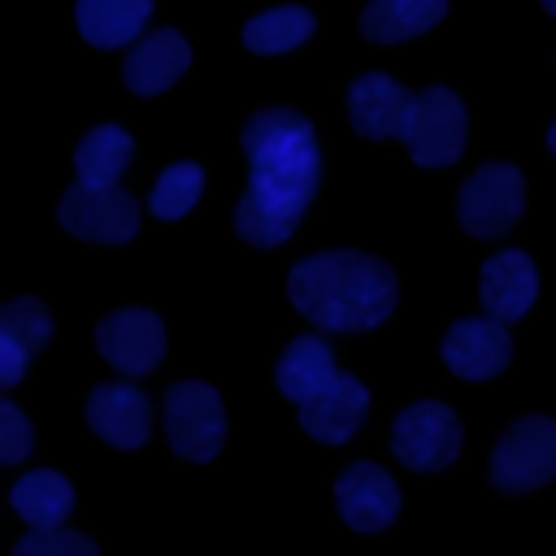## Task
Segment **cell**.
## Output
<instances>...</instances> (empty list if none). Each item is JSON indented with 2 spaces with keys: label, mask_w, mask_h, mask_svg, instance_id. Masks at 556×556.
I'll list each match as a JSON object with an SVG mask.
<instances>
[{
  "label": "cell",
  "mask_w": 556,
  "mask_h": 556,
  "mask_svg": "<svg viewBox=\"0 0 556 556\" xmlns=\"http://www.w3.org/2000/svg\"><path fill=\"white\" fill-rule=\"evenodd\" d=\"M248 187L235 204V235L252 248H278L295 235L321 182L313 122L287 104H265L243 122Z\"/></svg>",
  "instance_id": "cell-1"
},
{
  "label": "cell",
  "mask_w": 556,
  "mask_h": 556,
  "mask_svg": "<svg viewBox=\"0 0 556 556\" xmlns=\"http://www.w3.org/2000/svg\"><path fill=\"white\" fill-rule=\"evenodd\" d=\"M287 295L300 308V317H308L317 330L361 334V330L382 326L395 313L400 287H395L391 265H382L378 256L334 248V252H317L291 265Z\"/></svg>",
  "instance_id": "cell-2"
},
{
  "label": "cell",
  "mask_w": 556,
  "mask_h": 556,
  "mask_svg": "<svg viewBox=\"0 0 556 556\" xmlns=\"http://www.w3.org/2000/svg\"><path fill=\"white\" fill-rule=\"evenodd\" d=\"M526 208V178L508 161L478 165L456 191V222L473 239H500Z\"/></svg>",
  "instance_id": "cell-3"
},
{
  "label": "cell",
  "mask_w": 556,
  "mask_h": 556,
  "mask_svg": "<svg viewBox=\"0 0 556 556\" xmlns=\"http://www.w3.org/2000/svg\"><path fill=\"white\" fill-rule=\"evenodd\" d=\"M556 478V421L543 413L517 417L491 452V486L504 495H521L534 486H547Z\"/></svg>",
  "instance_id": "cell-4"
},
{
  "label": "cell",
  "mask_w": 556,
  "mask_h": 556,
  "mask_svg": "<svg viewBox=\"0 0 556 556\" xmlns=\"http://www.w3.org/2000/svg\"><path fill=\"white\" fill-rule=\"evenodd\" d=\"M165 439L182 460H213L226 443V408L208 382L182 378L165 391Z\"/></svg>",
  "instance_id": "cell-5"
},
{
  "label": "cell",
  "mask_w": 556,
  "mask_h": 556,
  "mask_svg": "<svg viewBox=\"0 0 556 556\" xmlns=\"http://www.w3.org/2000/svg\"><path fill=\"white\" fill-rule=\"evenodd\" d=\"M465 130H469V117H465L460 96L452 87H426L413 100V113L404 122L400 143L408 148V156L417 165L443 169L465 152Z\"/></svg>",
  "instance_id": "cell-6"
},
{
  "label": "cell",
  "mask_w": 556,
  "mask_h": 556,
  "mask_svg": "<svg viewBox=\"0 0 556 556\" xmlns=\"http://www.w3.org/2000/svg\"><path fill=\"white\" fill-rule=\"evenodd\" d=\"M56 222L74 239H83V243L117 248V243L135 239V230H139V204L122 187H83V182H74L56 200Z\"/></svg>",
  "instance_id": "cell-7"
},
{
  "label": "cell",
  "mask_w": 556,
  "mask_h": 556,
  "mask_svg": "<svg viewBox=\"0 0 556 556\" xmlns=\"http://www.w3.org/2000/svg\"><path fill=\"white\" fill-rule=\"evenodd\" d=\"M460 439H465L460 417L439 400H421L395 417L391 452L400 465H408L417 473H439L460 456Z\"/></svg>",
  "instance_id": "cell-8"
},
{
  "label": "cell",
  "mask_w": 556,
  "mask_h": 556,
  "mask_svg": "<svg viewBox=\"0 0 556 556\" xmlns=\"http://www.w3.org/2000/svg\"><path fill=\"white\" fill-rule=\"evenodd\" d=\"M96 352L117 374H152L165 356V326L152 308H117L96 326Z\"/></svg>",
  "instance_id": "cell-9"
},
{
  "label": "cell",
  "mask_w": 556,
  "mask_h": 556,
  "mask_svg": "<svg viewBox=\"0 0 556 556\" xmlns=\"http://www.w3.org/2000/svg\"><path fill=\"white\" fill-rule=\"evenodd\" d=\"M443 365L465 378V382H486L495 378L508 356H513V339H508V326L495 321V317H460L452 321V330L443 334Z\"/></svg>",
  "instance_id": "cell-10"
},
{
  "label": "cell",
  "mask_w": 556,
  "mask_h": 556,
  "mask_svg": "<svg viewBox=\"0 0 556 556\" xmlns=\"http://www.w3.org/2000/svg\"><path fill=\"white\" fill-rule=\"evenodd\" d=\"M334 504H339V517L352 530L374 534V530H387L395 521L400 486H395V478L387 469H378L369 460H356L334 478Z\"/></svg>",
  "instance_id": "cell-11"
},
{
  "label": "cell",
  "mask_w": 556,
  "mask_h": 556,
  "mask_svg": "<svg viewBox=\"0 0 556 556\" xmlns=\"http://www.w3.org/2000/svg\"><path fill=\"white\" fill-rule=\"evenodd\" d=\"M87 426L104 443H113L122 452H135L152 434V404L130 382H100L87 395Z\"/></svg>",
  "instance_id": "cell-12"
},
{
  "label": "cell",
  "mask_w": 556,
  "mask_h": 556,
  "mask_svg": "<svg viewBox=\"0 0 556 556\" xmlns=\"http://www.w3.org/2000/svg\"><path fill=\"white\" fill-rule=\"evenodd\" d=\"M413 91L387 74H361L348 87V122L365 139H400L413 113Z\"/></svg>",
  "instance_id": "cell-13"
},
{
  "label": "cell",
  "mask_w": 556,
  "mask_h": 556,
  "mask_svg": "<svg viewBox=\"0 0 556 556\" xmlns=\"http://www.w3.org/2000/svg\"><path fill=\"white\" fill-rule=\"evenodd\" d=\"M52 339V313L35 295H17L0 308V387H17L26 365Z\"/></svg>",
  "instance_id": "cell-14"
},
{
  "label": "cell",
  "mask_w": 556,
  "mask_h": 556,
  "mask_svg": "<svg viewBox=\"0 0 556 556\" xmlns=\"http://www.w3.org/2000/svg\"><path fill=\"white\" fill-rule=\"evenodd\" d=\"M478 295H482V308L486 317L495 321H517L530 313L534 295H539V274H534V261L517 248H504L495 256H486L482 265V282H478Z\"/></svg>",
  "instance_id": "cell-15"
},
{
  "label": "cell",
  "mask_w": 556,
  "mask_h": 556,
  "mask_svg": "<svg viewBox=\"0 0 556 556\" xmlns=\"http://www.w3.org/2000/svg\"><path fill=\"white\" fill-rule=\"evenodd\" d=\"M187 65H191V43L174 26H165V30L143 35L130 48V56L122 65V78L135 96H161L165 87H174L182 78Z\"/></svg>",
  "instance_id": "cell-16"
},
{
  "label": "cell",
  "mask_w": 556,
  "mask_h": 556,
  "mask_svg": "<svg viewBox=\"0 0 556 556\" xmlns=\"http://www.w3.org/2000/svg\"><path fill=\"white\" fill-rule=\"evenodd\" d=\"M365 413H369V391L352 374H339L317 400L300 404V426L321 443H343L348 434H356Z\"/></svg>",
  "instance_id": "cell-17"
},
{
  "label": "cell",
  "mask_w": 556,
  "mask_h": 556,
  "mask_svg": "<svg viewBox=\"0 0 556 556\" xmlns=\"http://www.w3.org/2000/svg\"><path fill=\"white\" fill-rule=\"evenodd\" d=\"M334 378H339V365H334V352H330V343L321 334L291 339L287 352L278 356V369H274V382L291 404L317 400Z\"/></svg>",
  "instance_id": "cell-18"
},
{
  "label": "cell",
  "mask_w": 556,
  "mask_h": 556,
  "mask_svg": "<svg viewBox=\"0 0 556 556\" xmlns=\"http://www.w3.org/2000/svg\"><path fill=\"white\" fill-rule=\"evenodd\" d=\"M447 0H369L361 9V35L369 43H404L443 22Z\"/></svg>",
  "instance_id": "cell-19"
},
{
  "label": "cell",
  "mask_w": 556,
  "mask_h": 556,
  "mask_svg": "<svg viewBox=\"0 0 556 556\" xmlns=\"http://www.w3.org/2000/svg\"><path fill=\"white\" fill-rule=\"evenodd\" d=\"M148 13H152V0H78L74 4L78 35L91 48H122V43H130L143 30Z\"/></svg>",
  "instance_id": "cell-20"
},
{
  "label": "cell",
  "mask_w": 556,
  "mask_h": 556,
  "mask_svg": "<svg viewBox=\"0 0 556 556\" xmlns=\"http://www.w3.org/2000/svg\"><path fill=\"white\" fill-rule=\"evenodd\" d=\"M130 156H135V139H130L122 126H113V122L91 126V130L78 139V148H74L78 182H83V187H117V178L126 174Z\"/></svg>",
  "instance_id": "cell-21"
},
{
  "label": "cell",
  "mask_w": 556,
  "mask_h": 556,
  "mask_svg": "<svg viewBox=\"0 0 556 556\" xmlns=\"http://www.w3.org/2000/svg\"><path fill=\"white\" fill-rule=\"evenodd\" d=\"M9 504L22 521H30V530H61L74 508V486L56 469H35L9 491Z\"/></svg>",
  "instance_id": "cell-22"
},
{
  "label": "cell",
  "mask_w": 556,
  "mask_h": 556,
  "mask_svg": "<svg viewBox=\"0 0 556 556\" xmlns=\"http://www.w3.org/2000/svg\"><path fill=\"white\" fill-rule=\"evenodd\" d=\"M313 30H317V17L308 9L278 4V9H265V13L243 22V48L256 52V56H278V52L300 48Z\"/></svg>",
  "instance_id": "cell-23"
},
{
  "label": "cell",
  "mask_w": 556,
  "mask_h": 556,
  "mask_svg": "<svg viewBox=\"0 0 556 556\" xmlns=\"http://www.w3.org/2000/svg\"><path fill=\"white\" fill-rule=\"evenodd\" d=\"M200 191H204V169L195 161H178V165L161 169V178H156V187L148 195V208L161 222H178V217H187L195 208Z\"/></svg>",
  "instance_id": "cell-24"
},
{
  "label": "cell",
  "mask_w": 556,
  "mask_h": 556,
  "mask_svg": "<svg viewBox=\"0 0 556 556\" xmlns=\"http://www.w3.org/2000/svg\"><path fill=\"white\" fill-rule=\"evenodd\" d=\"M13 556H100V547L74 530H30L26 539H17Z\"/></svg>",
  "instance_id": "cell-25"
},
{
  "label": "cell",
  "mask_w": 556,
  "mask_h": 556,
  "mask_svg": "<svg viewBox=\"0 0 556 556\" xmlns=\"http://www.w3.org/2000/svg\"><path fill=\"white\" fill-rule=\"evenodd\" d=\"M30 443H35L30 421L22 417V408H17L13 400H4V404H0V460H4V465H17V460L30 452Z\"/></svg>",
  "instance_id": "cell-26"
},
{
  "label": "cell",
  "mask_w": 556,
  "mask_h": 556,
  "mask_svg": "<svg viewBox=\"0 0 556 556\" xmlns=\"http://www.w3.org/2000/svg\"><path fill=\"white\" fill-rule=\"evenodd\" d=\"M547 148H552V156H556V122L547 126Z\"/></svg>",
  "instance_id": "cell-27"
},
{
  "label": "cell",
  "mask_w": 556,
  "mask_h": 556,
  "mask_svg": "<svg viewBox=\"0 0 556 556\" xmlns=\"http://www.w3.org/2000/svg\"><path fill=\"white\" fill-rule=\"evenodd\" d=\"M543 9H547V13H552V17H556V0H543Z\"/></svg>",
  "instance_id": "cell-28"
}]
</instances>
